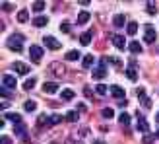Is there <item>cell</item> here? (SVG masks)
<instances>
[{"instance_id":"obj_1","label":"cell","mask_w":159,"mask_h":144,"mask_svg":"<svg viewBox=\"0 0 159 144\" xmlns=\"http://www.w3.org/2000/svg\"><path fill=\"white\" fill-rule=\"evenodd\" d=\"M23 41H25V37H23L21 33H14L10 39H8V49H12L14 53H21L23 51Z\"/></svg>"},{"instance_id":"obj_2","label":"cell","mask_w":159,"mask_h":144,"mask_svg":"<svg viewBox=\"0 0 159 144\" xmlns=\"http://www.w3.org/2000/svg\"><path fill=\"white\" fill-rule=\"evenodd\" d=\"M16 86H18L16 76H12V74H4L2 76V86L0 88H4V90H16Z\"/></svg>"},{"instance_id":"obj_3","label":"cell","mask_w":159,"mask_h":144,"mask_svg":"<svg viewBox=\"0 0 159 144\" xmlns=\"http://www.w3.org/2000/svg\"><path fill=\"white\" fill-rule=\"evenodd\" d=\"M43 43L47 49H51V51H58L60 49V41H57L52 35H43Z\"/></svg>"},{"instance_id":"obj_4","label":"cell","mask_w":159,"mask_h":144,"mask_svg":"<svg viewBox=\"0 0 159 144\" xmlns=\"http://www.w3.org/2000/svg\"><path fill=\"white\" fill-rule=\"evenodd\" d=\"M146 29V35H144V41L146 43H153L155 39H157V31H155V27L152 26V23H148V26L144 27Z\"/></svg>"},{"instance_id":"obj_5","label":"cell","mask_w":159,"mask_h":144,"mask_svg":"<svg viewBox=\"0 0 159 144\" xmlns=\"http://www.w3.org/2000/svg\"><path fill=\"white\" fill-rule=\"evenodd\" d=\"M43 53H45V51H43L39 45H31V47H29V57H31V60H33V62H39V60H41Z\"/></svg>"},{"instance_id":"obj_6","label":"cell","mask_w":159,"mask_h":144,"mask_svg":"<svg viewBox=\"0 0 159 144\" xmlns=\"http://www.w3.org/2000/svg\"><path fill=\"white\" fill-rule=\"evenodd\" d=\"M136 129L140 131V132H146L148 134V131H149V125H148V121L142 115H136Z\"/></svg>"},{"instance_id":"obj_7","label":"cell","mask_w":159,"mask_h":144,"mask_svg":"<svg viewBox=\"0 0 159 144\" xmlns=\"http://www.w3.org/2000/svg\"><path fill=\"white\" fill-rule=\"evenodd\" d=\"M136 94L140 95V101H142V105H144L146 109H149V107H152V99H149L148 95H146V90H144V88H138V90H136Z\"/></svg>"},{"instance_id":"obj_8","label":"cell","mask_w":159,"mask_h":144,"mask_svg":"<svg viewBox=\"0 0 159 144\" xmlns=\"http://www.w3.org/2000/svg\"><path fill=\"white\" fill-rule=\"evenodd\" d=\"M91 76L95 78V80H103V78H107V66H97V68H93V72H91Z\"/></svg>"},{"instance_id":"obj_9","label":"cell","mask_w":159,"mask_h":144,"mask_svg":"<svg viewBox=\"0 0 159 144\" xmlns=\"http://www.w3.org/2000/svg\"><path fill=\"white\" fill-rule=\"evenodd\" d=\"M14 132L18 134L20 138L27 140V132H25V125H23V123H18V125H16V127H14Z\"/></svg>"},{"instance_id":"obj_10","label":"cell","mask_w":159,"mask_h":144,"mask_svg":"<svg viewBox=\"0 0 159 144\" xmlns=\"http://www.w3.org/2000/svg\"><path fill=\"white\" fill-rule=\"evenodd\" d=\"M113 45L116 47V49H124L126 47V39H124V35H113Z\"/></svg>"},{"instance_id":"obj_11","label":"cell","mask_w":159,"mask_h":144,"mask_svg":"<svg viewBox=\"0 0 159 144\" xmlns=\"http://www.w3.org/2000/svg\"><path fill=\"white\" fill-rule=\"evenodd\" d=\"M58 90V82H45L43 84V92L45 94H54Z\"/></svg>"},{"instance_id":"obj_12","label":"cell","mask_w":159,"mask_h":144,"mask_svg":"<svg viewBox=\"0 0 159 144\" xmlns=\"http://www.w3.org/2000/svg\"><path fill=\"white\" fill-rule=\"evenodd\" d=\"M111 94H113V98H116L118 101H120L124 95H126V94H124V90H122L120 86H111Z\"/></svg>"},{"instance_id":"obj_13","label":"cell","mask_w":159,"mask_h":144,"mask_svg":"<svg viewBox=\"0 0 159 144\" xmlns=\"http://www.w3.org/2000/svg\"><path fill=\"white\" fill-rule=\"evenodd\" d=\"M12 66H14V70L18 72V74H27L29 68H31V66H27V65H23V62H14Z\"/></svg>"},{"instance_id":"obj_14","label":"cell","mask_w":159,"mask_h":144,"mask_svg":"<svg viewBox=\"0 0 159 144\" xmlns=\"http://www.w3.org/2000/svg\"><path fill=\"white\" fill-rule=\"evenodd\" d=\"M91 37H93V29H91V31H85V33L80 35V43H82L84 47L89 45V43H91Z\"/></svg>"},{"instance_id":"obj_15","label":"cell","mask_w":159,"mask_h":144,"mask_svg":"<svg viewBox=\"0 0 159 144\" xmlns=\"http://www.w3.org/2000/svg\"><path fill=\"white\" fill-rule=\"evenodd\" d=\"M124 23H126V16L124 14H116L115 18H113V26L115 27H122Z\"/></svg>"},{"instance_id":"obj_16","label":"cell","mask_w":159,"mask_h":144,"mask_svg":"<svg viewBox=\"0 0 159 144\" xmlns=\"http://www.w3.org/2000/svg\"><path fill=\"white\" fill-rule=\"evenodd\" d=\"M47 23H49V18H47V16H37V18H33V26L35 27H43Z\"/></svg>"},{"instance_id":"obj_17","label":"cell","mask_w":159,"mask_h":144,"mask_svg":"<svg viewBox=\"0 0 159 144\" xmlns=\"http://www.w3.org/2000/svg\"><path fill=\"white\" fill-rule=\"evenodd\" d=\"M128 49H130V53H132V55H140V53H142V45H140L138 41H130Z\"/></svg>"},{"instance_id":"obj_18","label":"cell","mask_w":159,"mask_h":144,"mask_svg":"<svg viewBox=\"0 0 159 144\" xmlns=\"http://www.w3.org/2000/svg\"><path fill=\"white\" fill-rule=\"evenodd\" d=\"M60 98L64 99V101H70V99H74V98H76V94H74L72 90H68V88H66V90H62V92H60Z\"/></svg>"},{"instance_id":"obj_19","label":"cell","mask_w":159,"mask_h":144,"mask_svg":"<svg viewBox=\"0 0 159 144\" xmlns=\"http://www.w3.org/2000/svg\"><path fill=\"white\" fill-rule=\"evenodd\" d=\"M136 31H138V23L136 22H130L128 26H126V33L128 35H136Z\"/></svg>"},{"instance_id":"obj_20","label":"cell","mask_w":159,"mask_h":144,"mask_svg":"<svg viewBox=\"0 0 159 144\" xmlns=\"http://www.w3.org/2000/svg\"><path fill=\"white\" fill-rule=\"evenodd\" d=\"M27 20H29V12H27V10H20V12H18V22H20V23H25Z\"/></svg>"},{"instance_id":"obj_21","label":"cell","mask_w":159,"mask_h":144,"mask_svg":"<svg viewBox=\"0 0 159 144\" xmlns=\"http://www.w3.org/2000/svg\"><path fill=\"white\" fill-rule=\"evenodd\" d=\"M87 22H89V12H80L78 14V23H87Z\"/></svg>"},{"instance_id":"obj_22","label":"cell","mask_w":159,"mask_h":144,"mask_svg":"<svg viewBox=\"0 0 159 144\" xmlns=\"http://www.w3.org/2000/svg\"><path fill=\"white\" fill-rule=\"evenodd\" d=\"M118 123H120L122 127H128V125H130V115H128V113H120V117H118Z\"/></svg>"},{"instance_id":"obj_23","label":"cell","mask_w":159,"mask_h":144,"mask_svg":"<svg viewBox=\"0 0 159 144\" xmlns=\"http://www.w3.org/2000/svg\"><path fill=\"white\" fill-rule=\"evenodd\" d=\"M4 117H6V119H10V121H12V123H16V125L21 123V117H20L18 113H4Z\"/></svg>"},{"instance_id":"obj_24","label":"cell","mask_w":159,"mask_h":144,"mask_svg":"<svg viewBox=\"0 0 159 144\" xmlns=\"http://www.w3.org/2000/svg\"><path fill=\"white\" fill-rule=\"evenodd\" d=\"M35 82H37L35 78H29L27 82H23V90H25V92H29V90H33V88H35Z\"/></svg>"},{"instance_id":"obj_25","label":"cell","mask_w":159,"mask_h":144,"mask_svg":"<svg viewBox=\"0 0 159 144\" xmlns=\"http://www.w3.org/2000/svg\"><path fill=\"white\" fill-rule=\"evenodd\" d=\"M62 121V115H58V113H54V115H51L49 117V127H52V125H57V123H60Z\"/></svg>"},{"instance_id":"obj_26","label":"cell","mask_w":159,"mask_h":144,"mask_svg":"<svg viewBox=\"0 0 159 144\" xmlns=\"http://www.w3.org/2000/svg\"><path fill=\"white\" fill-rule=\"evenodd\" d=\"M64 119H66L68 123H76V121H78V113H76V111H68Z\"/></svg>"},{"instance_id":"obj_27","label":"cell","mask_w":159,"mask_h":144,"mask_svg":"<svg viewBox=\"0 0 159 144\" xmlns=\"http://www.w3.org/2000/svg\"><path fill=\"white\" fill-rule=\"evenodd\" d=\"M95 62V59L91 57V55H87V57H84V60H82V65L85 66V68H91V65Z\"/></svg>"},{"instance_id":"obj_28","label":"cell","mask_w":159,"mask_h":144,"mask_svg":"<svg viewBox=\"0 0 159 144\" xmlns=\"http://www.w3.org/2000/svg\"><path fill=\"white\" fill-rule=\"evenodd\" d=\"M80 59V51H68L66 53V60H78Z\"/></svg>"},{"instance_id":"obj_29","label":"cell","mask_w":159,"mask_h":144,"mask_svg":"<svg viewBox=\"0 0 159 144\" xmlns=\"http://www.w3.org/2000/svg\"><path fill=\"white\" fill-rule=\"evenodd\" d=\"M23 109H25V111H35V109H37V103L29 99V101H25V103H23Z\"/></svg>"},{"instance_id":"obj_30","label":"cell","mask_w":159,"mask_h":144,"mask_svg":"<svg viewBox=\"0 0 159 144\" xmlns=\"http://www.w3.org/2000/svg\"><path fill=\"white\" fill-rule=\"evenodd\" d=\"M126 76L136 82V80H138V72H136V68H128V70H126Z\"/></svg>"},{"instance_id":"obj_31","label":"cell","mask_w":159,"mask_h":144,"mask_svg":"<svg viewBox=\"0 0 159 144\" xmlns=\"http://www.w3.org/2000/svg\"><path fill=\"white\" fill-rule=\"evenodd\" d=\"M101 115H103V117H105V119H113V115H115V111H113V109H111V107H105V109H103V111H101Z\"/></svg>"},{"instance_id":"obj_32","label":"cell","mask_w":159,"mask_h":144,"mask_svg":"<svg viewBox=\"0 0 159 144\" xmlns=\"http://www.w3.org/2000/svg\"><path fill=\"white\" fill-rule=\"evenodd\" d=\"M33 10H35V12H43V10H45V2H43V0H37V2H33Z\"/></svg>"},{"instance_id":"obj_33","label":"cell","mask_w":159,"mask_h":144,"mask_svg":"<svg viewBox=\"0 0 159 144\" xmlns=\"http://www.w3.org/2000/svg\"><path fill=\"white\" fill-rule=\"evenodd\" d=\"M37 125H39V127H43V125H45V127H49V117H45V115H41V117L37 119Z\"/></svg>"},{"instance_id":"obj_34","label":"cell","mask_w":159,"mask_h":144,"mask_svg":"<svg viewBox=\"0 0 159 144\" xmlns=\"http://www.w3.org/2000/svg\"><path fill=\"white\" fill-rule=\"evenodd\" d=\"M146 10H148V14H157V6H153V2H148V6H146Z\"/></svg>"},{"instance_id":"obj_35","label":"cell","mask_w":159,"mask_h":144,"mask_svg":"<svg viewBox=\"0 0 159 144\" xmlns=\"http://www.w3.org/2000/svg\"><path fill=\"white\" fill-rule=\"evenodd\" d=\"M95 92H97L99 95H105V94H107V86H105V84H99L97 88H95Z\"/></svg>"},{"instance_id":"obj_36","label":"cell","mask_w":159,"mask_h":144,"mask_svg":"<svg viewBox=\"0 0 159 144\" xmlns=\"http://www.w3.org/2000/svg\"><path fill=\"white\" fill-rule=\"evenodd\" d=\"M153 140H155V137H153V134H146V137L142 138V144H152Z\"/></svg>"},{"instance_id":"obj_37","label":"cell","mask_w":159,"mask_h":144,"mask_svg":"<svg viewBox=\"0 0 159 144\" xmlns=\"http://www.w3.org/2000/svg\"><path fill=\"white\" fill-rule=\"evenodd\" d=\"M0 142H2V144H12V138H10V137H6V134H2Z\"/></svg>"},{"instance_id":"obj_38","label":"cell","mask_w":159,"mask_h":144,"mask_svg":"<svg viewBox=\"0 0 159 144\" xmlns=\"http://www.w3.org/2000/svg\"><path fill=\"white\" fill-rule=\"evenodd\" d=\"M2 10H4V12H10V10H12V4H10V2H2Z\"/></svg>"},{"instance_id":"obj_39","label":"cell","mask_w":159,"mask_h":144,"mask_svg":"<svg viewBox=\"0 0 159 144\" xmlns=\"http://www.w3.org/2000/svg\"><path fill=\"white\" fill-rule=\"evenodd\" d=\"M60 29L64 31V33H68V31H70V23H66V22H64V23H62V26H60Z\"/></svg>"},{"instance_id":"obj_40","label":"cell","mask_w":159,"mask_h":144,"mask_svg":"<svg viewBox=\"0 0 159 144\" xmlns=\"http://www.w3.org/2000/svg\"><path fill=\"white\" fill-rule=\"evenodd\" d=\"M85 105H84V103H78V111H80V113H85Z\"/></svg>"},{"instance_id":"obj_41","label":"cell","mask_w":159,"mask_h":144,"mask_svg":"<svg viewBox=\"0 0 159 144\" xmlns=\"http://www.w3.org/2000/svg\"><path fill=\"white\" fill-rule=\"evenodd\" d=\"M93 144H103V140H93Z\"/></svg>"},{"instance_id":"obj_42","label":"cell","mask_w":159,"mask_h":144,"mask_svg":"<svg viewBox=\"0 0 159 144\" xmlns=\"http://www.w3.org/2000/svg\"><path fill=\"white\" fill-rule=\"evenodd\" d=\"M155 121H157V123H159V113H157V115H155Z\"/></svg>"},{"instance_id":"obj_43","label":"cell","mask_w":159,"mask_h":144,"mask_svg":"<svg viewBox=\"0 0 159 144\" xmlns=\"http://www.w3.org/2000/svg\"><path fill=\"white\" fill-rule=\"evenodd\" d=\"M157 138H159V131H157Z\"/></svg>"},{"instance_id":"obj_44","label":"cell","mask_w":159,"mask_h":144,"mask_svg":"<svg viewBox=\"0 0 159 144\" xmlns=\"http://www.w3.org/2000/svg\"><path fill=\"white\" fill-rule=\"evenodd\" d=\"M80 144H82V142H80Z\"/></svg>"}]
</instances>
